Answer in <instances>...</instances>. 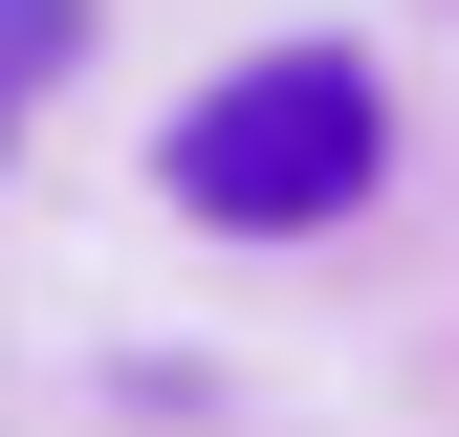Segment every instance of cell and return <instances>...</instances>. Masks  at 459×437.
<instances>
[{
  "instance_id": "2",
  "label": "cell",
  "mask_w": 459,
  "mask_h": 437,
  "mask_svg": "<svg viewBox=\"0 0 459 437\" xmlns=\"http://www.w3.org/2000/svg\"><path fill=\"white\" fill-rule=\"evenodd\" d=\"M66 44H88V0H0V132L66 88Z\"/></svg>"
},
{
  "instance_id": "1",
  "label": "cell",
  "mask_w": 459,
  "mask_h": 437,
  "mask_svg": "<svg viewBox=\"0 0 459 437\" xmlns=\"http://www.w3.org/2000/svg\"><path fill=\"white\" fill-rule=\"evenodd\" d=\"M394 176V88L351 44H263V66H219L176 132H153V197L197 218V241H307V218H351Z\"/></svg>"
}]
</instances>
